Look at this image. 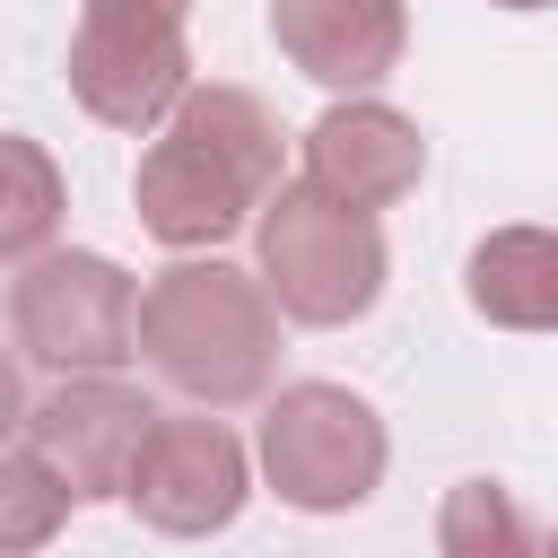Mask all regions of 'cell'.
I'll list each match as a JSON object with an SVG mask.
<instances>
[{
  "instance_id": "8",
  "label": "cell",
  "mask_w": 558,
  "mask_h": 558,
  "mask_svg": "<svg viewBox=\"0 0 558 558\" xmlns=\"http://www.w3.org/2000/svg\"><path fill=\"white\" fill-rule=\"evenodd\" d=\"M157 427V401L122 375H61L35 410H26V445L70 480L78 506H105L131 488V462Z\"/></svg>"
},
{
  "instance_id": "7",
  "label": "cell",
  "mask_w": 558,
  "mask_h": 558,
  "mask_svg": "<svg viewBox=\"0 0 558 558\" xmlns=\"http://www.w3.org/2000/svg\"><path fill=\"white\" fill-rule=\"evenodd\" d=\"M192 87V52L183 26L166 17H113V9H78L70 35V96L113 122V131H166V113Z\"/></svg>"
},
{
  "instance_id": "3",
  "label": "cell",
  "mask_w": 558,
  "mask_h": 558,
  "mask_svg": "<svg viewBox=\"0 0 558 558\" xmlns=\"http://www.w3.org/2000/svg\"><path fill=\"white\" fill-rule=\"evenodd\" d=\"M253 262H262L270 305H279L288 323H305V331H340V323L375 314L384 270H392L375 209H349V201H331V192L305 183V174L262 201V218H253Z\"/></svg>"
},
{
  "instance_id": "18",
  "label": "cell",
  "mask_w": 558,
  "mask_h": 558,
  "mask_svg": "<svg viewBox=\"0 0 558 558\" xmlns=\"http://www.w3.org/2000/svg\"><path fill=\"white\" fill-rule=\"evenodd\" d=\"M541 558H558V532H549V541H541Z\"/></svg>"
},
{
  "instance_id": "2",
  "label": "cell",
  "mask_w": 558,
  "mask_h": 558,
  "mask_svg": "<svg viewBox=\"0 0 558 558\" xmlns=\"http://www.w3.org/2000/svg\"><path fill=\"white\" fill-rule=\"evenodd\" d=\"M279 305L262 270L218 253H183L140 288V357L192 410H244L279 384Z\"/></svg>"
},
{
  "instance_id": "15",
  "label": "cell",
  "mask_w": 558,
  "mask_h": 558,
  "mask_svg": "<svg viewBox=\"0 0 558 558\" xmlns=\"http://www.w3.org/2000/svg\"><path fill=\"white\" fill-rule=\"evenodd\" d=\"M26 375H17V349H0V445H9V427H26Z\"/></svg>"
},
{
  "instance_id": "5",
  "label": "cell",
  "mask_w": 558,
  "mask_h": 558,
  "mask_svg": "<svg viewBox=\"0 0 558 558\" xmlns=\"http://www.w3.org/2000/svg\"><path fill=\"white\" fill-rule=\"evenodd\" d=\"M9 349L52 375H113L140 357V279L105 253H35L9 279Z\"/></svg>"
},
{
  "instance_id": "17",
  "label": "cell",
  "mask_w": 558,
  "mask_h": 558,
  "mask_svg": "<svg viewBox=\"0 0 558 558\" xmlns=\"http://www.w3.org/2000/svg\"><path fill=\"white\" fill-rule=\"evenodd\" d=\"M488 9H558V0H488Z\"/></svg>"
},
{
  "instance_id": "13",
  "label": "cell",
  "mask_w": 558,
  "mask_h": 558,
  "mask_svg": "<svg viewBox=\"0 0 558 558\" xmlns=\"http://www.w3.org/2000/svg\"><path fill=\"white\" fill-rule=\"evenodd\" d=\"M436 558H541L532 514L497 480H453L436 506Z\"/></svg>"
},
{
  "instance_id": "6",
  "label": "cell",
  "mask_w": 558,
  "mask_h": 558,
  "mask_svg": "<svg viewBox=\"0 0 558 558\" xmlns=\"http://www.w3.org/2000/svg\"><path fill=\"white\" fill-rule=\"evenodd\" d=\"M244 497H253V453L235 445V427L218 410H183V418L157 410L122 506L166 541H209V532H227L244 514Z\"/></svg>"
},
{
  "instance_id": "14",
  "label": "cell",
  "mask_w": 558,
  "mask_h": 558,
  "mask_svg": "<svg viewBox=\"0 0 558 558\" xmlns=\"http://www.w3.org/2000/svg\"><path fill=\"white\" fill-rule=\"evenodd\" d=\"M70 480L26 445V453H9L0 445V558H35L61 523H70Z\"/></svg>"
},
{
  "instance_id": "10",
  "label": "cell",
  "mask_w": 558,
  "mask_h": 558,
  "mask_svg": "<svg viewBox=\"0 0 558 558\" xmlns=\"http://www.w3.org/2000/svg\"><path fill=\"white\" fill-rule=\"evenodd\" d=\"M418 174H427L418 122L392 113V105H375V96H349V105H331L305 131V183H323L349 209H392V201L418 192Z\"/></svg>"
},
{
  "instance_id": "4",
  "label": "cell",
  "mask_w": 558,
  "mask_h": 558,
  "mask_svg": "<svg viewBox=\"0 0 558 558\" xmlns=\"http://www.w3.org/2000/svg\"><path fill=\"white\" fill-rule=\"evenodd\" d=\"M262 480L279 488V506L296 514H349L384 488L392 436L375 418L366 392L349 384H279L262 410V445H253Z\"/></svg>"
},
{
  "instance_id": "16",
  "label": "cell",
  "mask_w": 558,
  "mask_h": 558,
  "mask_svg": "<svg viewBox=\"0 0 558 558\" xmlns=\"http://www.w3.org/2000/svg\"><path fill=\"white\" fill-rule=\"evenodd\" d=\"M87 9H113V17H166V26L192 17V0H87Z\"/></svg>"
},
{
  "instance_id": "12",
  "label": "cell",
  "mask_w": 558,
  "mask_h": 558,
  "mask_svg": "<svg viewBox=\"0 0 558 558\" xmlns=\"http://www.w3.org/2000/svg\"><path fill=\"white\" fill-rule=\"evenodd\" d=\"M61 209H70L61 166H52L26 131H0V262H35V253H52Z\"/></svg>"
},
{
  "instance_id": "9",
  "label": "cell",
  "mask_w": 558,
  "mask_h": 558,
  "mask_svg": "<svg viewBox=\"0 0 558 558\" xmlns=\"http://www.w3.org/2000/svg\"><path fill=\"white\" fill-rule=\"evenodd\" d=\"M270 44L288 70H305L331 96H366L375 78L401 70L410 9L401 0H270Z\"/></svg>"
},
{
  "instance_id": "11",
  "label": "cell",
  "mask_w": 558,
  "mask_h": 558,
  "mask_svg": "<svg viewBox=\"0 0 558 558\" xmlns=\"http://www.w3.org/2000/svg\"><path fill=\"white\" fill-rule=\"evenodd\" d=\"M462 296L497 331H558V235L549 227H497L462 262Z\"/></svg>"
},
{
  "instance_id": "1",
  "label": "cell",
  "mask_w": 558,
  "mask_h": 558,
  "mask_svg": "<svg viewBox=\"0 0 558 558\" xmlns=\"http://www.w3.org/2000/svg\"><path fill=\"white\" fill-rule=\"evenodd\" d=\"M288 183V131L253 87H183V105L166 113V131L148 140L140 174H131V209L166 253H218L244 218H262V201Z\"/></svg>"
}]
</instances>
